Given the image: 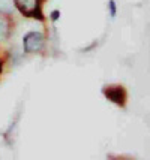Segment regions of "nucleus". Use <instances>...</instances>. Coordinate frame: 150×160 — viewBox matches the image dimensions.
Segmentation results:
<instances>
[{"instance_id": "f257e3e1", "label": "nucleus", "mask_w": 150, "mask_h": 160, "mask_svg": "<svg viewBox=\"0 0 150 160\" xmlns=\"http://www.w3.org/2000/svg\"><path fill=\"white\" fill-rule=\"evenodd\" d=\"M23 45L27 52H36L44 47V36L39 32H30L23 38Z\"/></svg>"}, {"instance_id": "f03ea898", "label": "nucleus", "mask_w": 150, "mask_h": 160, "mask_svg": "<svg viewBox=\"0 0 150 160\" xmlns=\"http://www.w3.org/2000/svg\"><path fill=\"white\" fill-rule=\"evenodd\" d=\"M105 93V98L116 103L117 106H123L125 105V100H126V91L123 87H110L104 91Z\"/></svg>"}, {"instance_id": "7ed1b4c3", "label": "nucleus", "mask_w": 150, "mask_h": 160, "mask_svg": "<svg viewBox=\"0 0 150 160\" xmlns=\"http://www.w3.org/2000/svg\"><path fill=\"white\" fill-rule=\"evenodd\" d=\"M108 6H110V14L114 18L116 14H117V5H116V2L114 0H110V2H108Z\"/></svg>"}, {"instance_id": "20e7f679", "label": "nucleus", "mask_w": 150, "mask_h": 160, "mask_svg": "<svg viewBox=\"0 0 150 160\" xmlns=\"http://www.w3.org/2000/svg\"><path fill=\"white\" fill-rule=\"evenodd\" d=\"M59 18H60V11H54V12L51 14V20L56 22V21H57Z\"/></svg>"}, {"instance_id": "39448f33", "label": "nucleus", "mask_w": 150, "mask_h": 160, "mask_svg": "<svg viewBox=\"0 0 150 160\" xmlns=\"http://www.w3.org/2000/svg\"><path fill=\"white\" fill-rule=\"evenodd\" d=\"M0 72H2V63H0Z\"/></svg>"}]
</instances>
